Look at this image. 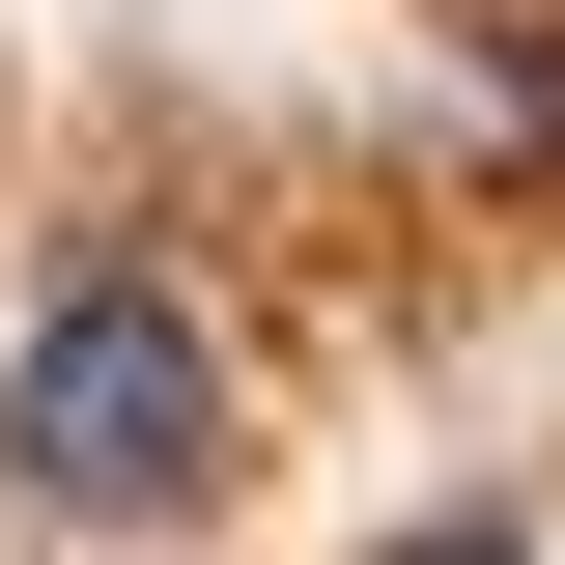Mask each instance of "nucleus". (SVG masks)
<instances>
[{
	"mask_svg": "<svg viewBox=\"0 0 565 565\" xmlns=\"http://www.w3.org/2000/svg\"><path fill=\"white\" fill-rule=\"evenodd\" d=\"M0 481L57 509V537H170V509L226 481V340L170 282H57L29 367H0Z\"/></svg>",
	"mask_w": 565,
	"mask_h": 565,
	"instance_id": "obj_1",
	"label": "nucleus"
},
{
	"mask_svg": "<svg viewBox=\"0 0 565 565\" xmlns=\"http://www.w3.org/2000/svg\"><path fill=\"white\" fill-rule=\"evenodd\" d=\"M424 565H537V537H424Z\"/></svg>",
	"mask_w": 565,
	"mask_h": 565,
	"instance_id": "obj_2",
	"label": "nucleus"
}]
</instances>
